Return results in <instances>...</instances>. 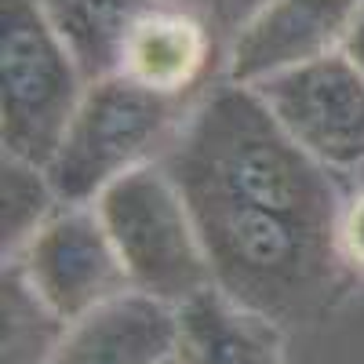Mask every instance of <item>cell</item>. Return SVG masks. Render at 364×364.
Instances as JSON below:
<instances>
[{
  "label": "cell",
  "mask_w": 364,
  "mask_h": 364,
  "mask_svg": "<svg viewBox=\"0 0 364 364\" xmlns=\"http://www.w3.org/2000/svg\"><path fill=\"white\" fill-rule=\"evenodd\" d=\"M364 0H262L233 37L226 80L255 87L343 51Z\"/></svg>",
  "instance_id": "ba28073f"
},
{
  "label": "cell",
  "mask_w": 364,
  "mask_h": 364,
  "mask_svg": "<svg viewBox=\"0 0 364 364\" xmlns=\"http://www.w3.org/2000/svg\"><path fill=\"white\" fill-rule=\"evenodd\" d=\"M63 208L48 168L4 154L0 161V233H4V259H11L55 211Z\"/></svg>",
  "instance_id": "5bb4252c"
},
{
  "label": "cell",
  "mask_w": 364,
  "mask_h": 364,
  "mask_svg": "<svg viewBox=\"0 0 364 364\" xmlns=\"http://www.w3.org/2000/svg\"><path fill=\"white\" fill-rule=\"evenodd\" d=\"M95 208L135 291L168 306H182L215 284L193 211L161 161L109 182Z\"/></svg>",
  "instance_id": "277c9868"
},
{
  "label": "cell",
  "mask_w": 364,
  "mask_h": 364,
  "mask_svg": "<svg viewBox=\"0 0 364 364\" xmlns=\"http://www.w3.org/2000/svg\"><path fill=\"white\" fill-rule=\"evenodd\" d=\"M171 4L186 8V11H193V15H204V11H215V8H223L226 0H171Z\"/></svg>",
  "instance_id": "e0dca14e"
},
{
  "label": "cell",
  "mask_w": 364,
  "mask_h": 364,
  "mask_svg": "<svg viewBox=\"0 0 364 364\" xmlns=\"http://www.w3.org/2000/svg\"><path fill=\"white\" fill-rule=\"evenodd\" d=\"M339 248L350 269L364 273V193H357L339 219Z\"/></svg>",
  "instance_id": "9a60e30c"
},
{
  "label": "cell",
  "mask_w": 364,
  "mask_h": 364,
  "mask_svg": "<svg viewBox=\"0 0 364 364\" xmlns=\"http://www.w3.org/2000/svg\"><path fill=\"white\" fill-rule=\"evenodd\" d=\"M277 124L331 168L364 164V77L343 51L255 84Z\"/></svg>",
  "instance_id": "52a82bcc"
},
{
  "label": "cell",
  "mask_w": 364,
  "mask_h": 364,
  "mask_svg": "<svg viewBox=\"0 0 364 364\" xmlns=\"http://www.w3.org/2000/svg\"><path fill=\"white\" fill-rule=\"evenodd\" d=\"M186 95L146 87L109 73L84 87V99L48 161V178L63 204H95L99 193L142 164H154L178 139Z\"/></svg>",
  "instance_id": "3957f363"
},
{
  "label": "cell",
  "mask_w": 364,
  "mask_h": 364,
  "mask_svg": "<svg viewBox=\"0 0 364 364\" xmlns=\"http://www.w3.org/2000/svg\"><path fill=\"white\" fill-rule=\"evenodd\" d=\"M66 328L70 324L29 288L18 266L4 262V364H48Z\"/></svg>",
  "instance_id": "4fadbf2b"
},
{
  "label": "cell",
  "mask_w": 364,
  "mask_h": 364,
  "mask_svg": "<svg viewBox=\"0 0 364 364\" xmlns=\"http://www.w3.org/2000/svg\"><path fill=\"white\" fill-rule=\"evenodd\" d=\"M200 233L215 284L237 302L273 317H310L343 288L339 230L215 193L178 186Z\"/></svg>",
  "instance_id": "7a4b0ae2"
},
{
  "label": "cell",
  "mask_w": 364,
  "mask_h": 364,
  "mask_svg": "<svg viewBox=\"0 0 364 364\" xmlns=\"http://www.w3.org/2000/svg\"><path fill=\"white\" fill-rule=\"evenodd\" d=\"M171 364H284L281 328L211 284L175 306Z\"/></svg>",
  "instance_id": "30bf717a"
},
{
  "label": "cell",
  "mask_w": 364,
  "mask_h": 364,
  "mask_svg": "<svg viewBox=\"0 0 364 364\" xmlns=\"http://www.w3.org/2000/svg\"><path fill=\"white\" fill-rule=\"evenodd\" d=\"M343 55L350 58V63L357 66V73L364 77V4H360V11H357V18H353V26H350V33H346Z\"/></svg>",
  "instance_id": "2e32d148"
},
{
  "label": "cell",
  "mask_w": 364,
  "mask_h": 364,
  "mask_svg": "<svg viewBox=\"0 0 364 364\" xmlns=\"http://www.w3.org/2000/svg\"><path fill=\"white\" fill-rule=\"evenodd\" d=\"M4 262L18 266L29 288L66 324L135 291L95 204H63Z\"/></svg>",
  "instance_id": "8992f818"
},
{
  "label": "cell",
  "mask_w": 364,
  "mask_h": 364,
  "mask_svg": "<svg viewBox=\"0 0 364 364\" xmlns=\"http://www.w3.org/2000/svg\"><path fill=\"white\" fill-rule=\"evenodd\" d=\"M175 306L128 291L66 328L48 364H171Z\"/></svg>",
  "instance_id": "9c48e42d"
},
{
  "label": "cell",
  "mask_w": 364,
  "mask_h": 364,
  "mask_svg": "<svg viewBox=\"0 0 364 364\" xmlns=\"http://www.w3.org/2000/svg\"><path fill=\"white\" fill-rule=\"evenodd\" d=\"M0 80L4 154L48 168L87 77L37 0H0Z\"/></svg>",
  "instance_id": "5b68a950"
},
{
  "label": "cell",
  "mask_w": 364,
  "mask_h": 364,
  "mask_svg": "<svg viewBox=\"0 0 364 364\" xmlns=\"http://www.w3.org/2000/svg\"><path fill=\"white\" fill-rule=\"evenodd\" d=\"M37 4L91 84L99 77L120 73L132 29L171 0H37Z\"/></svg>",
  "instance_id": "7c38bea8"
},
{
  "label": "cell",
  "mask_w": 364,
  "mask_h": 364,
  "mask_svg": "<svg viewBox=\"0 0 364 364\" xmlns=\"http://www.w3.org/2000/svg\"><path fill=\"white\" fill-rule=\"evenodd\" d=\"M161 164L178 186H208L328 230H339L346 208L328 168L277 124L255 87L233 80L190 113Z\"/></svg>",
  "instance_id": "6da1fadb"
},
{
  "label": "cell",
  "mask_w": 364,
  "mask_h": 364,
  "mask_svg": "<svg viewBox=\"0 0 364 364\" xmlns=\"http://www.w3.org/2000/svg\"><path fill=\"white\" fill-rule=\"evenodd\" d=\"M208 63L211 41L200 15L178 4H164L132 29L120 73L168 95H190L208 73Z\"/></svg>",
  "instance_id": "8fae6325"
}]
</instances>
